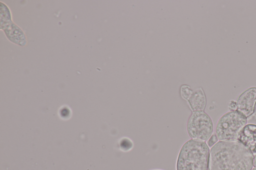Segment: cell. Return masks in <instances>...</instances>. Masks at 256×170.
I'll return each instance as SVG.
<instances>
[{
    "label": "cell",
    "instance_id": "obj_15",
    "mask_svg": "<svg viewBox=\"0 0 256 170\" xmlns=\"http://www.w3.org/2000/svg\"></svg>",
    "mask_w": 256,
    "mask_h": 170
},
{
    "label": "cell",
    "instance_id": "obj_10",
    "mask_svg": "<svg viewBox=\"0 0 256 170\" xmlns=\"http://www.w3.org/2000/svg\"><path fill=\"white\" fill-rule=\"evenodd\" d=\"M192 91L187 85H183L180 88L181 95L183 98L188 100L190 96Z\"/></svg>",
    "mask_w": 256,
    "mask_h": 170
},
{
    "label": "cell",
    "instance_id": "obj_8",
    "mask_svg": "<svg viewBox=\"0 0 256 170\" xmlns=\"http://www.w3.org/2000/svg\"><path fill=\"white\" fill-rule=\"evenodd\" d=\"M188 100L194 112L204 111L206 105V98L201 88L192 91Z\"/></svg>",
    "mask_w": 256,
    "mask_h": 170
},
{
    "label": "cell",
    "instance_id": "obj_7",
    "mask_svg": "<svg viewBox=\"0 0 256 170\" xmlns=\"http://www.w3.org/2000/svg\"><path fill=\"white\" fill-rule=\"evenodd\" d=\"M8 39L12 42L21 46L26 44V39L24 33L17 25L12 21L0 26Z\"/></svg>",
    "mask_w": 256,
    "mask_h": 170
},
{
    "label": "cell",
    "instance_id": "obj_9",
    "mask_svg": "<svg viewBox=\"0 0 256 170\" xmlns=\"http://www.w3.org/2000/svg\"><path fill=\"white\" fill-rule=\"evenodd\" d=\"M12 21V15L9 8L4 3L0 2V26Z\"/></svg>",
    "mask_w": 256,
    "mask_h": 170
},
{
    "label": "cell",
    "instance_id": "obj_4",
    "mask_svg": "<svg viewBox=\"0 0 256 170\" xmlns=\"http://www.w3.org/2000/svg\"><path fill=\"white\" fill-rule=\"evenodd\" d=\"M187 132L192 139L206 142L214 131L210 117L204 111L194 112L187 123Z\"/></svg>",
    "mask_w": 256,
    "mask_h": 170
},
{
    "label": "cell",
    "instance_id": "obj_13",
    "mask_svg": "<svg viewBox=\"0 0 256 170\" xmlns=\"http://www.w3.org/2000/svg\"><path fill=\"white\" fill-rule=\"evenodd\" d=\"M253 155V166L254 167H256V154H252Z\"/></svg>",
    "mask_w": 256,
    "mask_h": 170
},
{
    "label": "cell",
    "instance_id": "obj_2",
    "mask_svg": "<svg viewBox=\"0 0 256 170\" xmlns=\"http://www.w3.org/2000/svg\"><path fill=\"white\" fill-rule=\"evenodd\" d=\"M210 149L205 142L190 139L182 147L176 170H208Z\"/></svg>",
    "mask_w": 256,
    "mask_h": 170
},
{
    "label": "cell",
    "instance_id": "obj_6",
    "mask_svg": "<svg viewBox=\"0 0 256 170\" xmlns=\"http://www.w3.org/2000/svg\"><path fill=\"white\" fill-rule=\"evenodd\" d=\"M237 141L249 149L252 154H256V125L246 124L240 132Z\"/></svg>",
    "mask_w": 256,
    "mask_h": 170
},
{
    "label": "cell",
    "instance_id": "obj_11",
    "mask_svg": "<svg viewBox=\"0 0 256 170\" xmlns=\"http://www.w3.org/2000/svg\"><path fill=\"white\" fill-rule=\"evenodd\" d=\"M218 141V139L215 134L212 135L207 142V145L209 147H212Z\"/></svg>",
    "mask_w": 256,
    "mask_h": 170
},
{
    "label": "cell",
    "instance_id": "obj_3",
    "mask_svg": "<svg viewBox=\"0 0 256 170\" xmlns=\"http://www.w3.org/2000/svg\"><path fill=\"white\" fill-rule=\"evenodd\" d=\"M246 123L247 118L238 111H230L218 121L215 135L220 141L237 140L240 132Z\"/></svg>",
    "mask_w": 256,
    "mask_h": 170
},
{
    "label": "cell",
    "instance_id": "obj_1",
    "mask_svg": "<svg viewBox=\"0 0 256 170\" xmlns=\"http://www.w3.org/2000/svg\"><path fill=\"white\" fill-rule=\"evenodd\" d=\"M252 153L236 141L218 142L210 151L208 170H252Z\"/></svg>",
    "mask_w": 256,
    "mask_h": 170
},
{
    "label": "cell",
    "instance_id": "obj_12",
    "mask_svg": "<svg viewBox=\"0 0 256 170\" xmlns=\"http://www.w3.org/2000/svg\"><path fill=\"white\" fill-rule=\"evenodd\" d=\"M228 108L230 111L236 110V102L234 100H231L228 103Z\"/></svg>",
    "mask_w": 256,
    "mask_h": 170
},
{
    "label": "cell",
    "instance_id": "obj_5",
    "mask_svg": "<svg viewBox=\"0 0 256 170\" xmlns=\"http://www.w3.org/2000/svg\"><path fill=\"white\" fill-rule=\"evenodd\" d=\"M237 111L246 118L251 117L256 109V87H250L238 97L236 101Z\"/></svg>",
    "mask_w": 256,
    "mask_h": 170
},
{
    "label": "cell",
    "instance_id": "obj_14",
    "mask_svg": "<svg viewBox=\"0 0 256 170\" xmlns=\"http://www.w3.org/2000/svg\"><path fill=\"white\" fill-rule=\"evenodd\" d=\"M252 170H256V167H254Z\"/></svg>",
    "mask_w": 256,
    "mask_h": 170
}]
</instances>
